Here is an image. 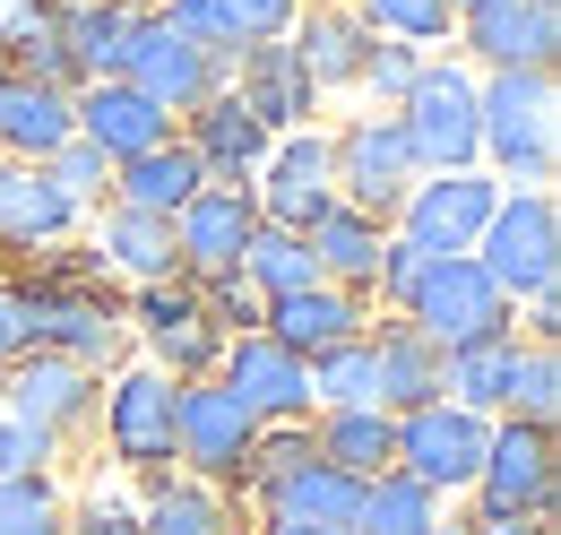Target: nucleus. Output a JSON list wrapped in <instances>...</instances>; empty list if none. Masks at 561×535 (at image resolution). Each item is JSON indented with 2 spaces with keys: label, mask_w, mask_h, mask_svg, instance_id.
Returning <instances> with one entry per match:
<instances>
[{
  "label": "nucleus",
  "mask_w": 561,
  "mask_h": 535,
  "mask_svg": "<svg viewBox=\"0 0 561 535\" xmlns=\"http://www.w3.org/2000/svg\"><path fill=\"white\" fill-rule=\"evenodd\" d=\"M476 147L501 182L545 191L561 173V95L553 69H484L476 78Z\"/></svg>",
  "instance_id": "f257e3e1"
},
{
  "label": "nucleus",
  "mask_w": 561,
  "mask_h": 535,
  "mask_svg": "<svg viewBox=\"0 0 561 535\" xmlns=\"http://www.w3.org/2000/svg\"><path fill=\"white\" fill-rule=\"evenodd\" d=\"M26 294V329H35V354H61L78 372H104V363H122V345H130V320H122V303L104 294V260L87 251L78 276H35V285H18Z\"/></svg>",
  "instance_id": "f03ea898"
},
{
  "label": "nucleus",
  "mask_w": 561,
  "mask_h": 535,
  "mask_svg": "<svg viewBox=\"0 0 561 535\" xmlns=\"http://www.w3.org/2000/svg\"><path fill=\"white\" fill-rule=\"evenodd\" d=\"M476 268L501 285V303H536L561 285V200L553 191H501L484 242H476Z\"/></svg>",
  "instance_id": "7ed1b4c3"
},
{
  "label": "nucleus",
  "mask_w": 561,
  "mask_h": 535,
  "mask_svg": "<svg viewBox=\"0 0 561 535\" xmlns=\"http://www.w3.org/2000/svg\"><path fill=\"white\" fill-rule=\"evenodd\" d=\"M122 320L139 329L147 363H156L164 380H216V354H225V329H216L208 294H199L191 276H164V285H130Z\"/></svg>",
  "instance_id": "20e7f679"
},
{
  "label": "nucleus",
  "mask_w": 561,
  "mask_h": 535,
  "mask_svg": "<svg viewBox=\"0 0 561 535\" xmlns=\"http://www.w3.org/2000/svg\"><path fill=\"white\" fill-rule=\"evenodd\" d=\"M407 320H415L440 354H458V345H484V337H518V311L501 303V285H492L476 251H449V260H432L415 276V294H407Z\"/></svg>",
  "instance_id": "39448f33"
},
{
  "label": "nucleus",
  "mask_w": 561,
  "mask_h": 535,
  "mask_svg": "<svg viewBox=\"0 0 561 535\" xmlns=\"http://www.w3.org/2000/svg\"><path fill=\"white\" fill-rule=\"evenodd\" d=\"M398 130H407L415 173H476L484 164V147H476V69L423 61V78L398 104Z\"/></svg>",
  "instance_id": "423d86ee"
},
{
  "label": "nucleus",
  "mask_w": 561,
  "mask_h": 535,
  "mask_svg": "<svg viewBox=\"0 0 561 535\" xmlns=\"http://www.w3.org/2000/svg\"><path fill=\"white\" fill-rule=\"evenodd\" d=\"M476 519H561V458L545 423H492L484 467H476Z\"/></svg>",
  "instance_id": "0eeeda50"
},
{
  "label": "nucleus",
  "mask_w": 561,
  "mask_h": 535,
  "mask_svg": "<svg viewBox=\"0 0 561 535\" xmlns=\"http://www.w3.org/2000/svg\"><path fill=\"white\" fill-rule=\"evenodd\" d=\"M173 441H182V380H164L156 363L113 372V389H104V449H113V467L156 475V467H173Z\"/></svg>",
  "instance_id": "6e6552de"
},
{
  "label": "nucleus",
  "mask_w": 561,
  "mask_h": 535,
  "mask_svg": "<svg viewBox=\"0 0 561 535\" xmlns=\"http://www.w3.org/2000/svg\"><path fill=\"white\" fill-rule=\"evenodd\" d=\"M492 207H501V182H492V173H415V191L398 200L389 234L415 242V251H432V260H449V251H476V242H484Z\"/></svg>",
  "instance_id": "1a4fd4ad"
},
{
  "label": "nucleus",
  "mask_w": 561,
  "mask_h": 535,
  "mask_svg": "<svg viewBox=\"0 0 561 535\" xmlns=\"http://www.w3.org/2000/svg\"><path fill=\"white\" fill-rule=\"evenodd\" d=\"M329 173H337V200L363 207L371 225H389L398 200L415 191V156H407V130H398V113H363L346 130L329 138Z\"/></svg>",
  "instance_id": "9d476101"
},
{
  "label": "nucleus",
  "mask_w": 561,
  "mask_h": 535,
  "mask_svg": "<svg viewBox=\"0 0 561 535\" xmlns=\"http://www.w3.org/2000/svg\"><path fill=\"white\" fill-rule=\"evenodd\" d=\"M216 389L242 406L251 423H311V414H320V406H311V372H302V354H285L268 329L225 337V354H216Z\"/></svg>",
  "instance_id": "9b49d317"
},
{
  "label": "nucleus",
  "mask_w": 561,
  "mask_h": 535,
  "mask_svg": "<svg viewBox=\"0 0 561 535\" xmlns=\"http://www.w3.org/2000/svg\"><path fill=\"white\" fill-rule=\"evenodd\" d=\"M251 207L277 234H311L337 207V173H329V130H285L268 147V164L251 173Z\"/></svg>",
  "instance_id": "f8f14e48"
},
{
  "label": "nucleus",
  "mask_w": 561,
  "mask_h": 535,
  "mask_svg": "<svg viewBox=\"0 0 561 535\" xmlns=\"http://www.w3.org/2000/svg\"><path fill=\"white\" fill-rule=\"evenodd\" d=\"M225 69H233V61H208V53L182 44L164 18H139V26H130V61H122V78L139 87L156 113H173V122L199 113L208 95H225Z\"/></svg>",
  "instance_id": "ddd939ff"
},
{
  "label": "nucleus",
  "mask_w": 561,
  "mask_h": 535,
  "mask_svg": "<svg viewBox=\"0 0 561 535\" xmlns=\"http://www.w3.org/2000/svg\"><path fill=\"white\" fill-rule=\"evenodd\" d=\"M484 441H492V423L467 414V406H449V398L398 414V467L415 483H432V492H467L476 467H484Z\"/></svg>",
  "instance_id": "4468645a"
},
{
  "label": "nucleus",
  "mask_w": 561,
  "mask_h": 535,
  "mask_svg": "<svg viewBox=\"0 0 561 535\" xmlns=\"http://www.w3.org/2000/svg\"><path fill=\"white\" fill-rule=\"evenodd\" d=\"M251 234H260L251 191H216V182H208L199 200L173 216V276H191V285H225V276H242Z\"/></svg>",
  "instance_id": "2eb2a0df"
},
{
  "label": "nucleus",
  "mask_w": 561,
  "mask_h": 535,
  "mask_svg": "<svg viewBox=\"0 0 561 535\" xmlns=\"http://www.w3.org/2000/svg\"><path fill=\"white\" fill-rule=\"evenodd\" d=\"M458 44L484 69H553L561 0H476V9H458Z\"/></svg>",
  "instance_id": "dca6fc26"
},
{
  "label": "nucleus",
  "mask_w": 561,
  "mask_h": 535,
  "mask_svg": "<svg viewBox=\"0 0 561 535\" xmlns=\"http://www.w3.org/2000/svg\"><path fill=\"white\" fill-rule=\"evenodd\" d=\"M225 95L242 104V113H260L268 138L285 130H311V113H320V87H311V69L294 61V44L268 35V44H242L233 69H225Z\"/></svg>",
  "instance_id": "f3484780"
},
{
  "label": "nucleus",
  "mask_w": 561,
  "mask_h": 535,
  "mask_svg": "<svg viewBox=\"0 0 561 535\" xmlns=\"http://www.w3.org/2000/svg\"><path fill=\"white\" fill-rule=\"evenodd\" d=\"M70 130L87 138L104 164H130V156H147V147L173 138V113H156L130 78H87L70 95Z\"/></svg>",
  "instance_id": "a211bd4d"
},
{
  "label": "nucleus",
  "mask_w": 561,
  "mask_h": 535,
  "mask_svg": "<svg viewBox=\"0 0 561 535\" xmlns=\"http://www.w3.org/2000/svg\"><path fill=\"white\" fill-rule=\"evenodd\" d=\"M173 138L199 156V173H208L216 191H251V173H260V164H268V147H277L268 122H260V113H242L233 95H208L199 113H182V130H173Z\"/></svg>",
  "instance_id": "6ab92c4d"
},
{
  "label": "nucleus",
  "mask_w": 561,
  "mask_h": 535,
  "mask_svg": "<svg viewBox=\"0 0 561 535\" xmlns=\"http://www.w3.org/2000/svg\"><path fill=\"white\" fill-rule=\"evenodd\" d=\"M251 441H260V423L225 398L216 380H182V441H173V458L199 475V483H233Z\"/></svg>",
  "instance_id": "aec40b11"
},
{
  "label": "nucleus",
  "mask_w": 561,
  "mask_h": 535,
  "mask_svg": "<svg viewBox=\"0 0 561 535\" xmlns=\"http://www.w3.org/2000/svg\"><path fill=\"white\" fill-rule=\"evenodd\" d=\"M285 44H294V61L311 69V87L329 95V87H363V61H371V26H363V9L354 0H311V9H294V26H285Z\"/></svg>",
  "instance_id": "412c9836"
},
{
  "label": "nucleus",
  "mask_w": 561,
  "mask_h": 535,
  "mask_svg": "<svg viewBox=\"0 0 561 535\" xmlns=\"http://www.w3.org/2000/svg\"><path fill=\"white\" fill-rule=\"evenodd\" d=\"M371 345V406L380 414H415V406L440 398V345L398 311V320H380V329H363Z\"/></svg>",
  "instance_id": "4be33fe9"
},
{
  "label": "nucleus",
  "mask_w": 561,
  "mask_h": 535,
  "mask_svg": "<svg viewBox=\"0 0 561 535\" xmlns=\"http://www.w3.org/2000/svg\"><path fill=\"white\" fill-rule=\"evenodd\" d=\"M0 414L35 423L44 441H70L78 423L95 414V372H78L61 354H26V363L9 372V406H0Z\"/></svg>",
  "instance_id": "5701e85b"
},
{
  "label": "nucleus",
  "mask_w": 561,
  "mask_h": 535,
  "mask_svg": "<svg viewBox=\"0 0 561 535\" xmlns=\"http://www.w3.org/2000/svg\"><path fill=\"white\" fill-rule=\"evenodd\" d=\"M87 207L44 173V164H0V251H53L70 242Z\"/></svg>",
  "instance_id": "b1692460"
},
{
  "label": "nucleus",
  "mask_w": 561,
  "mask_h": 535,
  "mask_svg": "<svg viewBox=\"0 0 561 535\" xmlns=\"http://www.w3.org/2000/svg\"><path fill=\"white\" fill-rule=\"evenodd\" d=\"M260 329L277 337L285 354H329V345H346V337H363L371 320H363V294H337V285H302V294H285V303H268L260 311Z\"/></svg>",
  "instance_id": "393cba45"
},
{
  "label": "nucleus",
  "mask_w": 561,
  "mask_h": 535,
  "mask_svg": "<svg viewBox=\"0 0 561 535\" xmlns=\"http://www.w3.org/2000/svg\"><path fill=\"white\" fill-rule=\"evenodd\" d=\"M311 458H329L354 483L389 475L398 467V414H380V406H320L311 414Z\"/></svg>",
  "instance_id": "a878e982"
},
{
  "label": "nucleus",
  "mask_w": 561,
  "mask_h": 535,
  "mask_svg": "<svg viewBox=\"0 0 561 535\" xmlns=\"http://www.w3.org/2000/svg\"><path fill=\"white\" fill-rule=\"evenodd\" d=\"M208 191V173H199V156L182 147V138H164V147H147V156H130V164H113V191L104 200L113 207H139V216H182V207Z\"/></svg>",
  "instance_id": "bb28decb"
},
{
  "label": "nucleus",
  "mask_w": 561,
  "mask_h": 535,
  "mask_svg": "<svg viewBox=\"0 0 561 535\" xmlns=\"http://www.w3.org/2000/svg\"><path fill=\"white\" fill-rule=\"evenodd\" d=\"M61 138H78L70 130V95L0 69V156H9V164H44Z\"/></svg>",
  "instance_id": "cd10ccee"
},
{
  "label": "nucleus",
  "mask_w": 561,
  "mask_h": 535,
  "mask_svg": "<svg viewBox=\"0 0 561 535\" xmlns=\"http://www.w3.org/2000/svg\"><path fill=\"white\" fill-rule=\"evenodd\" d=\"M302 242H311L320 285H337V294H363V303H371V276H380V242H389V225H371L363 207L337 200L311 234H302Z\"/></svg>",
  "instance_id": "c85d7f7f"
},
{
  "label": "nucleus",
  "mask_w": 561,
  "mask_h": 535,
  "mask_svg": "<svg viewBox=\"0 0 561 535\" xmlns=\"http://www.w3.org/2000/svg\"><path fill=\"white\" fill-rule=\"evenodd\" d=\"M104 276H130V285H164L173 276V225L164 216H139V207H104L95 216V242H87Z\"/></svg>",
  "instance_id": "c756f323"
},
{
  "label": "nucleus",
  "mask_w": 561,
  "mask_h": 535,
  "mask_svg": "<svg viewBox=\"0 0 561 535\" xmlns=\"http://www.w3.org/2000/svg\"><path fill=\"white\" fill-rule=\"evenodd\" d=\"M354 501H363V483L337 475L329 458H302L294 475H277L268 492H260V519H302V527H354Z\"/></svg>",
  "instance_id": "7c9ffc66"
},
{
  "label": "nucleus",
  "mask_w": 561,
  "mask_h": 535,
  "mask_svg": "<svg viewBox=\"0 0 561 535\" xmlns=\"http://www.w3.org/2000/svg\"><path fill=\"white\" fill-rule=\"evenodd\" d=\"M510 372H518V337L458 345V354H440V398L467 406V414H484V423H501V406H510Z\"/></svg>",
  "instance_id": "2f4dec72"
},
{
  "label": "nucleus",
  "mask_w": 561,
  "mask_h": 535,
  "mask_svg": "<svg viewBox=\"0 0 561 535\" xmlns=\"http://www.w3.org/2000/svg\"><path fill=\"white\" fill-rule=\"evenodd\" d=\"M53 18H61V44H70V61H78V87H87V78H122L139 9H122V0H78V9H53Z\"/></svg>",
  "instance_id": "473e14b6"
},
{
  "label": "nucleus",
  "mask_w": 561,
  "mask_h": 535,
  "mask_svg": "<svg viewBox=\"0 0 561 535\" xmlns=\"http://www.w3.org/2000/svg\"><path fill=\"white\" fill-rule=\"evenodd\" d=\"M354 527H363V535H432V527H440V492L415 483L407 467H389V475H371V483H363Z\"/></svg>",
  "instance_id": "72a5a7b5"
},
{
  "label": "nucleus",
  "mask_w": 561,
  "mask_h": 535,
  "mask_svg": "<svg viewBox=\"0 0 561 535\" xmlns=\"http://www.w3.org/2000/svg\"><path fill=\"white\" fill-rule=\"evenodd\" d=\"M242 285L260 294V311L285 303V294H302V285H320L311 242H302V234H277V225H260V234H251V251H242Z\"/></svg>",
  "instance_id": "f704fd0d"
},
{
  "label": "nucleus",
  "mask_w": 561,
  "mask_h": 535,
  "mask_svg": "<svg viewBox=\"0 0 561 535\" xmlns=\"http://www.w3.org/2000/svg\"><path fill=\"white\" fill-rule=\"evenodd\" d=\"M139 535H225V492L216 483H156L139 510Z\"/></svg>",
  "instance_id": "c9c22d12"
},
{
  "label": "nucleus",
  "mask_w": 561,
  "mask_h": 535,
  "mask_svg": "<svg viewBox=\"0 0 561 535\" xmlns=\"http://www.w3.org/2000/svg\"><path fill=\"white\" fill-rule=\"evenodd\" d=\"M371 35H398V44H449L458 35V0H354Z\"/></svg>",
  "instance_id": "e433bc0d"
},
{
  "label": "nucleus",
  "mask_w": 561,
  "mask_h": 535,
  "mask_svg": "<svg viewBox=\"0 0 561 535\" xmlns=\"http://www.w3.org/2000/svg\"><path fill=\"white\" fill-rule=\"evenodd\" d=\"M553 406H561V354L553 345H518V372H510V423H545L553 432Z\"/></svg>",
  "instance_id": "4c0bfd02"
},
{
  "label": "nucleus",
  "mask_w": 561,
  "mask_h": 535,
  "mask_svg": "<svg viewBox=\"0 0 561 535\" xmlns=\"http://www.w3.org/2000/svg\"><path fill=\"white\" fill-rule=\"evenodd\" d=\"M302 458H311V423H260V441L242 449V467H233V483H242V492L260 501V492H268L277 475H294Z\"/></svg>",
  "instance_id": "58836bf2"
},
{
  "label": "nucleus",
  "mask_w": 561,
  "mask_h": 535,
  "mask_svg": "<svg viewBox=\"0 0 561 535\" xmlns=\"http://www.w3.org/2000/svg\"><path fill=\"white\" fill-rule=\"evenodd\" d=\"M302 372H311V406H371V345H363V337L311 354Z\"/></svg>",
  "instance_id": "ea45409f"
},
{
  "label": "nucleus",
  "mask_w": 561,
  "mask_h": 535,
  "mask_svg": "<svg viewBox=\"0 0 561 535\" xmlns=\"http://www.w3.org/2000/svg\"><path fill=\"white\" fill-rule=\"evenodd\" d=\"M0 535H70V501L53 492V475L0 483Z\"/></svg>",
  "instance_id": "a19ab883"
},
{
  "label": "nucleus",
  "mask_w": 561,
  "mask_h": 535,
  "mask_svg": "<svg viewBox=\"0 0 561 535\" xmlns=\"http://www.w3.org/2000/svg\"><path fill=\"white\" fill-rule=\"evenodd\" d=\"M415 78H423V44H398V35H380V44H371V61H363V95H371L380 113H398Z\"/></svg>",
  "instance_id": "79ce46f5"
},
{
  "label": "nucleus",
  "mask_w": 561,
  "mask_h": 535,
  "mask_svg": "<svg viewBox=\"0 0 561 535\" xmlns=\"http://www.w3.org/2000/svg\"><path fill=\"white\" fill-rule=\"evenodd\" d=\"M156 18H164V26L182 35V44H199L208 61H233V53H242V35L225 26V9H216V0H164Z\"/></svg>",
  "instance_id": "37998d69"
},
{
  "label": "nucleus",
  "mask_w": 561,
  "mask_h": 535,
  "mask_svg": "<svg viewBox=\"0 0 561 535\" xmlns=\"http://www.w3.org/2000/svg\"><path fill=\"white\" fill-rule=\"evenodd\" d=\"M44 173H53V182H61V191H70L78 207H87V200H104V191H113V164H104V156H95L87 138H61V147L44 156Z\"/></svg>",
  "instance_id": "c03bdc74"
},
{
  "label": "nucleus",
  "mask_w": 561,
  "mask_h": 535,
  "mask_svg": "<svg viewBox=\"0 0 561 535\" xmlns=\"http://www.w3.org/2000/svg\"><path fill=\"white\" fill-rule=\"evenodd\" d=\"M61 458V441H44L35 423H18V414H0V483H18V475H44Z\"/></svg>",
  "instance_id": "a18cd8bd"
},
{
  "label": "nucleus",
  "mask_w": 561,
  "mask_h": 535,
  "mask_svg": "<svg viewBox=\"0 0 561 535\" xmlns=\"http://www.w3.org/2000/svg\"><path fill=\"white\" fill-rule=\"evenodd\" d=\"M423 268H432V251H415V242H398V234H389V242H380V276H371V294H380L389 311H407V294H415Z\"/></svg>",
  "instance_id": "49530a36"
},
{
  "label": "nucleus",
  "mask_w": 561,
  "mask_h": 535,
  "mask_svg": "<svg viewBox=\"0 0 561 535\" xmlns=\"http://www.w3.org/2000/svg\"><path fill=\"white\" fill-rule=\"evenodd\" d=\"M216 9H225V26H233L242 44H268V35L294 26V9H302V0H216Z\"/></svg>",
  "instance_id": "de8ad7c7"
},
{
  "label": "nucleus",
  "mask_w": 561,
  "mask_h": 535,
  "mask_svg": "<svg viewBox=\"0 0 561 535\" xmlns=\"http://www.w3.org/2000/svg\"><path fill=\"white\" fill-rule=\"evenodd\" d=\"M35 354V329H26V294L18 285H0V372H18Z\"/></svg>",
  "instance_id": "09e8293b"
},
{
  "label": "nucleus",
  "mask_w": 561,
  "mask_h": 535,
  "mask_svg": "<svg viewBox=\"0 0 561 535\" xmlns=\"http://www.w3.org/2000/svg\"><path fill=\"white\" fill-rule=\"evenodd\" d=\"M518 311H527V345H561V285L536 294V303H518Z\"/></svg>",
  "instance_id": "8fccbe9b"
},
{
  "label": "nucleus",
  "mask_w": 561,
  "mask_h": 535,
  "mask_svg": "<svg viewBox=\"0 0 561 535\" xmlns=\"http://www.w3.org/2000/svg\"><path fill=\"white\" fill-rule=\"evenodd\" d=\"M467 535H553V519H476Z\"/></svg>",
  "instance_id": "3c124183"
},
{
  "label": "nucleus",
  "mask_w": 561,
  "mask_h": 535,
  "mask_svg": "<svg viewBox=\"0 0 561 535\" xmlns=\"http://www.w3.org/2000/svg\"><path fill=\"white\" fill-rule=\"evenodd\" d=\"M260 535H363V527H302V519H260Z\"/></svg>",
  "instance_id": "603ef678"
},
{
  "label": "nucleus",
  "mask_w": 561,
  "mask_h": 535,
  "mask_svg": "<svg viewBox=\"0 0 561 535\" xmlns=\"http://www.w3.org/2000/svg\"><path fill=\"white\" fill-rule=\"evenodd\" d=\"M122 9H139V18H156V9H164V0H122Z\"/></svg>",
  "instance_id": "864d4df0"
},
{
  "label": "nucleus",
  "mask_w": 561,
  "mask_h": 535,
  "mask_svg": "<svg viewBox=\"0 0 561 535\" xmlns=\"http://www.w3.org/2000/svg\"><path fill=\"white\" fill-rule=\"evenodd\" d=\"M44 9H78V0H44Z\"/></svg>",
  "instance_id": "5fc2aeb1"
},
{
  "label": "nucleus",
  "mask_w": 561,
  "mask_h": 535,
  "mask_svg": "<svg viewBox=\"0 0 561 535\" xmlns=\"http://www.w3.org/2000/svg\"><path fill=\"white\" fill-rule=\"evenodd\" d=\"M432 535H467V527H432Z\"/></svg>",
  "instance_id": "6e6d98bb"
},
{
  "label": "nucleus",
  "mask_w": 561,
  "mask_h": 535,
  "mask_svg": "<svg viewBox=\"0 0 561 535\" xmlns=\"http://www.w3.org/2000/svg\"><path fill=\"white\" fill-rule=\"evenodd\" d=\"M458 9H476V0H458Z\"/></svg>",
  "instance_id": "4d7b16f0"
},
{
  "label": "nucleus",
  "mask_w": 561,
  "mask_h": 535,
  "mask_svg": "<svg viewBox=\"0 0 561 535\" xmlns=\"http://www.w3.org/2000/svg\"><path fill=\"white\" fill-rule=\"evenodd\" d=\"M0 18H9V9H0Z\"/></svg>",
  "instance_id": "13d9d810"
}]
</instances>
